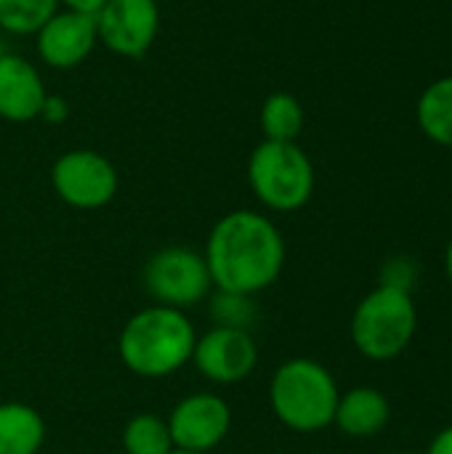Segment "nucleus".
<instances>
[{"label":"nucleus","instance_id":"4468645a","mask_svg":"<svg viewBox=\"0 0 452 454\" xmlns=\"http://www.w3.org/2000/svg\"><path fill=\"white\" fill-rule=\"evenodd\" d=\"M45 444L43 415L21 402L0 404V454H37Z\"/></svg>","mask_w":452,"mask_h":454},{"label":"nucleus","instance_id":"1a4fd4ad","mask_svg":"<svg viewBox=\"0 0 452 454\" xmlns=\"http://www.w3.org/2000/svg\"><path fill=\"white\" fill-rule=\"evenodd\" d=\"M165 420L173 447L184 452H213L232 431L229 404L218 394H208V391L184 396Z\"/></svg>","mask_w":452,"mask_h":454},{"label":"nucleus","instance_id":"f03ea898","mask_svg":"<svg viewBox=\"0 0 452 454\" xmlns=\"http://www.w3.org/2000/svg\"><path fill=\"white\" fill-rule=\"evenodd\" d=\"M194 343L197 333L186 311L149 306L125 322L117 340V354L133 375L160 380L192 362Z\"/></svg>","mask_w":452,"mask_h":454},{"label":"nucleus","instance_id":"bb28decb","mask_svg":"<svg viewBox=\"0 0 452 454\" xmlns=\"http://www.w3.org/2000/svg\"><path fill=\"white\" fill-rule=\"evenodd\" d=\"M389 454H410V452H389Z\"/></svg>","mask_w":452,"mask_h":454},{"label":"nucleus","instance_id":"4be33fe9","mask_svg":"<svg viewBox=\"0 0 452 454\" xmlns=\"http://www.w3.org/2000/svg\"><path fill=\"white\" fill-rule=\"evenodd\" d=\"M104 3L107 0H59V5H64L67 11H77V13H88V16H96Z\"/></svg>","mask_w":452,"mask_h":454},{"label":"nucleus","instance_id":"6ab92c4d","mask_svg":"<svg viewBox=\"0 0 452 454\" xmlns=\"http://www.w3.org/2000/svg\"><path fill=\"white\" fill-rule=\"evenodd\" d=\"M208 314L213 319V327H234V330H250L256 319L253 295L216 290L208 295Z\"/></svg>","mask_w":452,"mask_h":454},{"label":"nucleus","instance_id":"20e7f679","mask_svg":"<svg viewBox=\"0 0 452 454\" xmlns=\"http://www.w3.org/2000/svg\"><path fill=\"white\" fill-rule=\"evenodd\" d=\"M418 330V309L413 293L378 285L354 309V348L373 362H392L413 343Z\"/></svg>","mask_w":452,"mask_h":454},{"label":"nucleus","instance_id":"412c9836","mask_svg":"<svg viewBox=\"0 0 452 454\" xmlns=\"http://www.w3.org/2000/svg\"><path fill=\"white\" fill-rule=\"evenodd\" d=\"M69 117V104L61 98V96H53L48 93L43 106H40V120H45L48 125H59Z\"/></svg>","mask_w":452,"mask_h":454},{"label":"nucleus","instance_id":"6e6552de","mask_svg":"<svg viewBox=\"0 0 452 454\" xmlns=\"http://www.w3.org/2000/svg\"><path fill=\"white\" fill-rule=\"evenodd\" d=\"M93 19L99 43L125 59L144 56L160 32L157 0H107Z\"/></svg>","mask_w":452,"mask_h":454},{"label":"nucleus","instance_id":"ddd939ff","mask_svg":"<svg viewBox=\"0 0 452 454\" xmlns=\"http://www.w3.org/2000/svg\"><path fill=\"white\" fill-rule=\"evenodd\" d=\"M392 418L389 399L373 386H357L338 396L333 426L352 439H370L386 428Z\"/></svg>","mask_w":452,"mask_h":454},{"label":"nucleus","instance_id":"5701e85b","mask_svg":"<svg viewBox=\"0 0 452 454\" xmlns=\"http://www.w3.org/2000/svg\"><path fill=\"white\" fill-rule=\"evenodd\" d=\"M426 454H452V426L442 428V431L432 439L429 452Z\"/></svg>","mask_w":452,"mask_h":454},{"label":"nucleus","instance_id":"dca6fc26","mask_svg":"<svg viewBox=\"0 0 452 454\" xmlns=\"http://www.w3.org/2000/svg\"><path fill=\"white\" fill-rule=\"evenodd\" d=\"M304 106L293 93H269L258 112V125L264 141H296L304 130Z\"/></svg>","mask_w":452,"mask_h":454},{"label":"nucleus","instance_id":"423d86ee","mask_svg":"<svg viewBox=\"0 0 452 454\" xmlns=\"http://www.w3.org/2000/svg\"><path fill=\"white\" fill-rule=\"evenodd\" d=\"M141 282L147 295L157 306L178 309L186 311L213 293V279L205 263V255L184 247V245H170L157 250L141 271Z\"/></svg>","mask_w":452,"mask_h":454},{"label":"nucleus","instance_id":"b1692460","mask_svg":"<svg viewBox=\"0 0 452 454\" xmlns=\"http://www.w3.org/2000/svg\"><path fill=\"white\" fill-rule=\"evenodd\" d=\"M445 271H448V279L452 285V239L448 242V250H445Z\"/></svg>","mask_w":452,"mask_h":454},{"label":"nucleus","instance_id":"a211bd4d","mask_svg":"<svg viewBox=\"0 0 452 454\" xmlns=\"http://www.w3.org/2000/svg\"><path fill=\"white\" fill-rule=\"evenodd\" d=\"M56 11L59 0H0V32L35 35Z\"/></svg>","mask_w":452,"mask_h":454},{"label":"nucleus","instance_id":"f3484780","mask_svg":"<svg viewBox=\"0 0 452 454\" xmlns=\"http://www.w3.org/2000/svg\"><path fill=\"white\" fill-rule=\"evenodd\" d=\"M123 450L125 454H170L176 447L168 431V420L152 412L133 415L123 428Z\"/></svg>","mask_w":452,"mask_h":454},{"label":"nucleus","instance_id":"f8f14e48","mask_svg":"<svg viewBox=\"0 0 452 454\" xmlns=\"http://www.w3.org/2000/svg\"><path fill=\"white\" fill-rule=\"evenodd\" d=\"M48 90L32 61L16 53L0 56V117L8 122H29L40 117Z\"/></svg>","mask_w":452,"mask_h":454},{"label":"nucleus","instance_id":"9b49d317","mask_svg":"<svg viewBox=\"0 0 452 454\" xmlns=\"http://www.w3.org/2000/svg\"><path fill=\"white\" fill-rule=\"evenodd\" d=\"M99 45L96 19L77 11H56L37 32L35 48L45 67L51 69H75L80 67L93 48Z\"/></svg>","mask_w":452,"mask_h":454},{"label":"nucleus","instance_id":"aec40b11","mask_svg":"<svg viewBox=\"0 0 452 454\" xmlns=\"http://www.w3.org/2000/svg\"><path fill=\"white\" fill-rule=\"evenodd\" d=\"M416 274H418V266H416V261L410 255H394L381 269V285L384 287H397V290L413 293Z\"/></svg>","mask_w":452,"mask_h":454},{"label":"nucleus","instance_id":"393cba45","mask_svg":"<svg viewBox=\"0 0 452 454\" xmlns=\"http://www.w3.org/2000/svg\"><path fill=\"white\" fill-rule=\"evenodd\" d=\"M170 454H197V452H184V450H173Z\"/></svg>","mask_w":452,"mask_h":454},{"label":"nucleus","instance_id":"a878e982","mask_svg":"<svg viewBox=\"0 0 452 454\" xmlns=\"http://www.w3.org/2000/svg\"><path fill=\"white\" fill-rule=\"evenodd\" d=\"M5 51H3V32H0V56H3Z\"/></svg>","mask_w":452,"mask_h":454},{"label":"nucleus","instance_id":"9d476101","mask_svg":"<svg viewBox=\"0 0 452 454\" xmlns=\"http://www.w3.org/2000/svg\"><path fill=\"white\" fill-rule=\"evenodd\" d=\"M192 364L205 380L234 386L253 375L258 364V343L250 330L210 327L205 335H197Z\"/></svg>","mask_w":452,"mask_h":454},{"label":"nucleus","instance_id":"7ed1b4c3","mask_svg":"<svg viewBox=\"0 0 452 454\" xmlns=\"http://www.w3.org/2000/svg\"><path fill=\"white\" fill-rule=\"evenodd\" d=\"M338 396L341 391L330 370L301 356L280 364L269 383L272 412L282 426L298 434H317L333 426Z\"/></svg>","mask_w":452,"mask_h":454},{"label":"nucleus","instance_id":"39448f33","mask_svg":"<svg viewBox=\"0 0 452 454\" xmlns=\"http://www.w3.org/2000/svg\"><path fill=\"white\" fill-rule=\"evenodd\" d=\"M248 184L264 207L293 213L314 194V165L296 141H261L248 157Z\"/></svg>","mask_w":452,"mask_h":454},{"label":"nucleus","instance_id":"f257e3e1","mask_svg":"<svg viewBox=\"0 0 452 454\" xmlns=\"http://www.w3.org/2000/svg\"><path fill=\"white\" fill-rule=\"evenodd\" d=\"M202 255L216 290L258 295L285 269V239L264 213L232 210L213 223Z\"/></svg>","mask_w":452,"mask_h":454},{"label":"nucleus","instance_id":"2eb2a0df","mask_svg":"<svg viewBox=\"0 0 452 454\" xmlns=\"http://www.w3.org/2000/svg\"><path fill=\"white\" fill-rule=\"evenodd\" d=\"M416 120L429 141L452 149V74L426 85L416 104Z\"/></svg>","mask_w":452,"mask_h":454},{"label":"nucleus","instance_id":"0eeeda50","mask_svg":"<svg viewBox=\"0 0 452 454\" xmlns=\"http://www.w3.org/2000/svg\"><path fill=\"white\" fill-rule=\"evenodd\" d=\"M51 186L61 202L75 210H99L117 194L115 165L93 149H69L51 168Z\"/></svg>","mask_w":452,"mask_h":454}]
</instances>
